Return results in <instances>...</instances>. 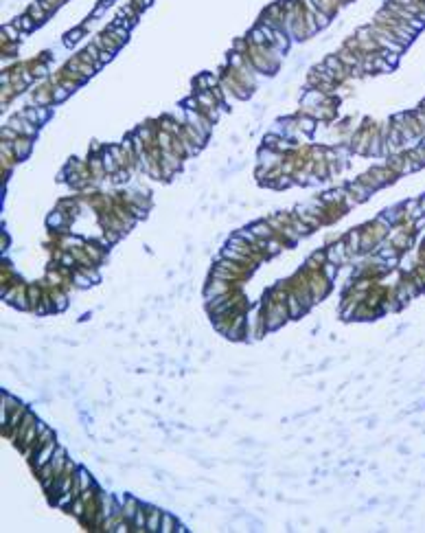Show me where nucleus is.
I'll return each instance as SVG.
<instances>
[{"label":"nucleus","mask_w":425,"mask_h":533,"mask_svg":"<svg viewBox=\"0 0 425 533\" xmlns=\"http://www.w3.org/2000/svg\"><path fill=\"white\" fill-rule=\"evenodd\" d=\"M233 281H224V279H217V277H209V281L204 283V301H212L217 296H224V294H230V292L239 290V287H233L230 285Z\"/></svg>","instance_id":"1"},{"label":"nucleus","mask_w":425,"mask_h":533,"mask_svg":"<svg viewBox=\"0 0 425 533\" xmlns=\"http://www.w3.org/2000/svg\"><path fill=\"white\" fill-rule=\"evenodd\" d=\"M59 446V441L57 439H53V441H49V443H44V446H40L35 452H33V456L29 459V463H31V470L33 472H37V470H42L46 463L51 461V456H53V452H55V448Z\"/></svg>","instance_id":"2"},{"label":"nucleus","mask_w":425,"mask_h":533,"mask_svg":"<svg viewBox=\"0 0 425 533\" xmlns=\"http://www.w3.org/2000/svg\"><path fill=\"white\" fill-rule=\"evenodd\" d=\"M7 125L11 127V130H16L20 136H27V139H35L37 136V125L31 123V121H27L22 114L11 116V119L7 121Z\"/></svg>","instance_id":"3"},{"label":"nucleus","mask_w":425,"mask_h":533,"mask_svg":"<svg viewBox=\"0 0 425 533\" xmlns=\"http://www.w3.org/2000/svg\"><path fill=\"white\" fill-rule=\"evenodd\" d=\"M327 259L329 261H333V263H338V266H344V263L351 259V254H348V251H346V244L344 242L331 244V246L327 248Z\"/></svg>","instance_id":"4"},{"label":"nucleus","mask_w":425,"mask_h":533,"mask_svg":"<svg viewBox=\"0 0 425 533\" xmlns=\"http://www.w3.org/2000/svg\"><path fill=\"white\" fill-rule=\"evenodd\" d=\"M66 461H68V452H66V448L59 446L55 448V452H53V456H51V468L55 470V474H64V468H66Z\"/></svg>","instance_id":"5"},{"label":"nucleus","mask_w":425,"mask_h":533,"mask_svg":"<svg viewBox=\"0 0 425 533\" xmlns=\"http://www.w3.org/2000/svg\"><path fill=\"white\" fill-rule=\"evenodd\" d=\"M344 244H346V251L351 257H355L357 252H362V230H357V228H353V230H348V235H346V239H344Z\"/></svg>","instance_id":"6"},{"label":"nucleus","mask_w":425,"mask_h":533,"mask_svg":"<svg viewBox=\"0 0 425 533\" xmlns=\"http://www.w3.org/2000/svg\"><path fill=\"white\" fill-rule=\"evenodd\" d=\"M160 520H162V509L149 505L147 509V531L149 533H160Z\"/></svg>","instance_id":"7"},{"label":"nucleus","mask_w":425,"mask_h":533,"mask_svg":"<svg viewBox=\"0 0 425 533\" xmlns=\"http://www.w3.org/2000/svg\"><path fill=\"white\" fill-rule=\"evenodd\" d=\"M147 509H149V503L140 501L138 511H136L134 520H132V531H147Z\"/></svg>","instance_id":"8"},{"label":"nucleus","mask_w":425,"mask_h":533,"mask_svg":"<svg viewBox=\"0 0 425 533\" xmlns=\"http://www.w3.org/2000/svg\"><path fill=\"white\" fill-rule=\"evenodd\" d=\"M94 44H97L101 51H110V53H114V55L119 53V49H121V44L110 35V33H103V35L94 37Z\"/></svg>","instance_id":"9"},{"label":"nucleus","mask_w":425,"mask_h":533,"mask_svg":"<svg viewBox=\"0 0 425 533\" xmlns=\"http://www.w3.org/2000/svg\"><path fill=\"white\" fill-rule=\"evenodd\" d=\"M75 480H77L79 485H81V492H86V489H94L97 487V480H94V476L88 472L83 465H79V470H77V474H75Z\"/></svg>","instance_id":"10"},{"label":"nucleus","mask_w":425,"mask_h":533,"mask_svg":"<svg viewBox=\"0 0 425 533\" xmlns=\"http://www.w3.org/2000/svg\"><path fill=\"white\" fill-rule=\"evenodd\" d=\"M259 160H261V167H276L278 163H281V154L276 152V149H270V147H263L261 152H259Z\"/></svg>","instance_id":"11"},{"label":"nucleus","mask_w":425,"mask_h":533,"mask_svg":"<svg viewBox=\"0 0 425 533\" xmlns=\"http://www.w3.org/2000/svg\"><path fill=\"white\" fill-rule=\"evenodd\" d=\"M31 145H33V139H27V136H20L18 140H13V154H16V158L22 160L29 156Z\"/></svg>","instance_id":"12"},{"label":"nucleus","mask_w":425,"mask_h":533,"mask_svg":"<svg viewBox=\"0 0 425 533\" xmlns=\"http://www.w3.org/2000/svg\"><path fill=\"white\" fill-rule=\"evenodd\" d=\"M285 303H287V309H290V316H292V318H298V316H303V314L307 312V308H305L303 303H300V299L294 294V290L290 292V296H287Z\"/></svg>","instance_id":"13"},{"label":"nucleus","mask_w":425,"mask_h":533,"mask_svg":"<svg viewBox=\"0 0 425 533\" xmlns=\"http://www.w3.org/2000/svg\"><path fill=\"white\" fill-rule=\"evenodd\" d=\"M346 189H348V191H351L353 196H355L360 202H362V200H368V196H371V193H372L371 189H368V187H366L362 180H351V182H348V185H346Z\"/></svg>","instance_id":"14"},{"label":"nucleus","mask_w":425,"mask_h":533,"mask_svg":"<svg viewBox=\"0 0 425 533\" xmlns=\"http://www.w3.org/2000/svg\"><path fill=\"white\" fill-rule=\"evenodd\" d=\"M250 228H252V233L257 235L259 239H272L274 237L270 222H254V224H250Z\"/></svg>","instance_id":"15"},{"label":"nucleus","mask_w":425,"mask_h":533,"mask_svg":"<svg viewBox=\"0 0 425 533\" xmlns=\"http://www.w3.org/2000/svg\"><path fill=\"white\" fill-rule=\"evenodd\" d=\"M178 518L171 511H162V520H160V533H176L178 527Z\"/></svg>","instance_id":"16"},{"label":"nucleus","mask_w":425,"mask_h":533,"mask_svg":"<svg viewBox=\"0 0 425 533\" xmlns=\"http://www.w3.org/2000/svg\"><path fill=\"white\" fill-rule=\"evenodd\" d=\"M92 283H94V281H92L83 270H75V272H73V285L77 287V290H88V287H90Z\"/></svg>","instance_id":"17"},{"label":"nucleus","mask_w":425,"mask_h":533,"mask_svg":"<svg viewBox=\"0 0 425 533\" xmlns=\"http://www.w3.org/2000/svg\"><path fill=\"white\" fill-rule=\"evenodd\" d=\"M51 296H53V303H55V309H57V312H64V309L68 308V296H66L61 290L51 287Z\"/></svg>","instance_id":"18"},{"label":"nucleus","mask_w":425,"mask_h":533,"mask_svg":"<svg viewBox=\"0 0 425 533\" xmlns=\"http://www.w3.org/2000/svg\"><path fill=\"white\" fill-rule=\"evenodd\" d=\"M13 25L18 27V29L20 31H25V33H31L33 29H35V25L37 22L33 20V18L29 16V13H27V16H20V18H16V20H13Z\"/></svg>","instance_id":"19"},{"label":"nucleus","mask_w":425,"mask_h":533,"mask_svg":"<svg viewBox=\"0 0 425 533\" xmlns=\"http://www.w3.org/2000/svg\"><path fill=\"white\" fill-rule=\"evenodd\" d=\"M107 33H110L112 37H114L116 42L123 46L127 42V37H130V31L125 29V27H116V25H112V27H107Z\"/></svg>","instance_id":"20"},{"label":"nucleus","mask_w":425,"mask_h":533,"mask_svg":"<svg viewBox=\"0 0 425 533\" xmlns=\"http://www.w3.org/2000/svg\"><path fill=\"white\" fill-rule=\"evenodd\" d=\"M64 224H66L64 211H53V213L46 218V226H49V228H61Z\"/></svg>","instance_id":"21"},{"label":"nucleus","mask_w":425,"mask_h":533,"mask_svg":"<svg viewBox=\"0 0 425 533\" xmlns=\"http://www.w3.org/2000/svg\"><path fill=\"white\" fill-rule=\"evenodd\" d=\"M29 16L33 18L35 22H44L46 18H49V13L42 9V4L40 2H31V7H29Z\"/></svg>","instance_id":"22"},{"label":"nucleus","mask_w":425,"mask_h":533,"mask_svg":"<svg viewBox=\"0 0 425 533\" xmlns=\"http://www.w3.org/2000/svg\"><path fill=\"white\" fill-rule=\"evenodd\" d=\"M248 40H250V44H254V46H266L267 44L266 35H263V31H261V27H254V29L250 31Z\"/></svg>","instance_id":"23"},{"label":"nucleus","mask_w":425,"mask_h":533,"mask_svg":"<svg viewBox=\"0 0 425 533\" xmlns=\"http://www.w3.org/2000/svg\"><path fill=\"white\" fill-rule=\"evenodd\" d=\"M340 268H342V266H338V263H333V261H327V263H322V275L333 283L335 277L340 275Z\"/></svg>","instance_id":"24"},{"label":"nucleus","mask_w":425,"mask_h":533,"mask_svg":"<svg viewBox=\"0 0 425 533\" xmlns=\"http://www.w3.org/2000/svg\"><path fill=\"white\" fill-rule=\"evenodd\" d=\"M298 130H303V132H307V134H311V132L316 130V119L311 114H307V116H300L298 119Z\"/></svg>","instance_id":"25"},{"label":"nucleus","mask_w":425,"mask_h":533,"mask_svg":"<svg viewBox=\"0 0 425 533\" xmlns=\"http://www.w3.org/2000/svg\"><path fill=\"white\" fill-rule=\"evenodd\" d=\"M2 35L7 37V40H11V42H18V40H22V35H20V29H18L16 25H4V27H2Z\"/></svg>","instance_id":"26"},{"label":"nucleus","mask_w":425,"mask_h":533,"mask_svg":"<svg viewBox=\"0 0 425 533\" xmlns=\"http://www.w3.org/2000/svg\"><path fill=\"white\" fill-rule=\"evenodd\" d=\"M360 180L364 182V185L371 189V191H377V189L384 187V185H381V182L375 178V173H372V171H371V173H364V176H360Z\"/></svg>","instance_id":"27"},{"label":"nucleus","mask_w":425,"mask_h":533,"mask_svg":"<svg viewBox=\"0 0 425 533\" xmlns=\"http://www.w3.org/2000/svg\"><path fill=\"white\" fill-rule=\"evenodd\" d=\"M305 29H307V35H314V33L320 29L318 22H316V16L309 11H305Z\"/></svg>","instance_id":"28"},{"label":"nucleus","mask_w":425,"mask_h":533,"mask_svg":"<svg viewBox=\"0 0 425 533\" xmlns=\"http://www.w3.org/2000/svg\"><path fill=\"white\" fill-rule=\"evenodd\" d=\"M81 35H83V29H73V31H68V33H66L64 44H66V46H73L75 42L81 40Z\"/></svg>","instance_id":"29"},{"label":"nucleus","mask_w":425,"mask_h":533,"mask_svg":"<svg viewBox=\"0 0 425 533\" xmlns=\"http://www.w3.org/2000/svg\"><path fill=\"white\" fill-rule=\"evenodd\" d=\"M35 114H37V125L40 123H46L51 119V108L46 106H35Z\"/></svg>","instance_id":"30"},{"label":"nucleus","mask_w":425,"mask_h":533,"mask_svg":"<svg viewBox=\"0 0 425 533\" xmlns=\"http://www.w3.org/2000/svg\"><path fill=\"white\" fill-rule=\"evenodd\" d=\"M83 251L88 252V257H90L92 261H97V263H99V261H103V252L99 251L97 246H92V244H86V248H83Z\"/></svg>","instance_id":"31"},{"label":"nucleus","mask_w":425,"mask_h":533,"mask_svg":"<svg viewBox=\"0 0 425 533\" xmlns=\"http://www.w3.org/2000/svg\"><path fill=\"white\" fill-rule=\"evenodd\" d=\"M51 94H53V101H64V99L70 94V90L66 86H57V88H53V92Z\"/></svg>","instance_id":"32"},{"label":"nucleus","mask_w":425,"mask_h":533,"mask_svg":"<svg viewBox=\"0 0 425 533\" xmlns=\"http://www.w3.org/2000/svg\"><path fill=\"white\" fill-rule=\"evenodd\" d=\"M314 16H316V22H318V27H320V29H322V27H327V25H329V18H331V16H329V13H324L322 9H318V11H316Z\"/></svg>","instance_id":"33"},{"label":"nucleus","mask_w":425,"mask_h":533,"mask_svg":"<svg viewBox=\"0 0 425 533\" xmlns=\"http://www.w3.org/2000/svg\"><path fill=\"white\" fill-rule=\"evenodd\" d=\"M20 114L25 116L27 121H31V123H35V125H37V114H35V108H29V110H22Z\"/></svg>","instance_id":"34"},{"label":"nucleus","mask_w":425,"mask_h":533,"mask_svg":"<svg viewBox=\"0 0 425 533\" xmlns=\"http://www.w3.org/2000/svg\"><path fill=\"white\" fill-rule=\"evenodd\" d=\"M112 57H114V53H110V51H101V53H99V62H101L103 66H106L107 62H112Z\"/></svg>","instance_id":"35"},{"label":"nucleus","mask_w":425,"mask_h":533,"mask_svg":"<svg viewBox=\"0 0 425 533\" xmlns=\"http://www.w3.org/2000/svg\"><path fill=\"white\" fill-rule=\"evenodd\" d=\"M37 2L42 4V9H44V11L49 13V16H51V13L55 11V4H53V2H49V0H37Z\"/></svg>","instance_id":"36"},{"label":"nucleus","mask_w":425,"mask_h":533,"mask_svg":"<svg viewBox=\"0 0 425 533\" xmlns=\"http://www.w3.org/2000/svg\"><path fill=\"white\" fill-rule=\"evenodd\" d=\"M134 2H136V7H138V11H140V9H147L149 7V4H152V0H134Z\"/></svg>","instance_id":"37"},{"label":"nucleus","mask_w":425,"mask_h":533,"mask_svg":"<svg viewBox=\"0 0 425 533\" xmlns=\"http://www.w3.org/2000/svg\"><path fill=\"white\" fill-rule=\"evenodd\" d=\"M186 525H182V522H178V527H176V533H186Z\"/></svg>","instance_id":"38"},{"label":"nucleus","mask_w":425,"mask_h":533,"mask_svg":"<svg viewBox=\"0 0 425 533\" xmlns=\"http://www.w3.org/2000/svg\"><path fill=\"white\" fill-rule=\"evenodd\" d=\"M49 2H53V4H55V7H57V4H59V0H49Z\"/></svg>","instance_id":"39"}]
</instances>
